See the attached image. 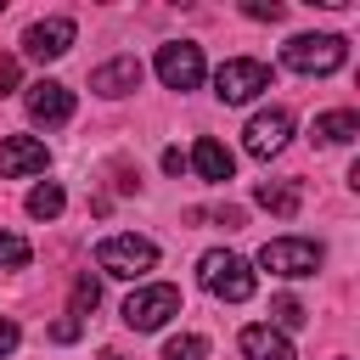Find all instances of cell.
Wrapping results in <instances>:
<instances>
[{
	"label": "cell",
	"mask_w": 360,
	"mask_h": 360,
	"mask_svg": "<svg viewBox=\"0 0 360 360\" xmlns=\"http://www.w3.org/2000/svg\"><path fill=\"white\" fill-rule=\"evenodd\" d=\"M197 281H202V292H214L219 304H248V298H253V270H248V259H236L231 248H208V253L197 259Z\"/></svg>",
	"instance_id": "1"
},
{
	"label": "cell",
	"mask_w": 360,
	"mask_h": 360,
	"mask_svg": "<svg viewBox=\"0 0 360 360\" xmlns=\"http://www.w3.org/2000/svg\"><path fill=\"white\" fill-rule=\"evenodd\" d=\"M158 264V242L152 236H135V231H118L96 248V270L101 276H118V281H141L146 270Z\"/></svg>",
	"instance_id": "2"
},
{
	"label": "cell",
	"mask_w": 360,
	"mask_h": 360,
	"mask_svg": "<svg viewBox=\"0 0 360 360\" xmlns=\"http://www.w3.org/2000/svg\"><path fill=\"white\" fill-rule=\"evenodd\" d=\"M281 62L292 73H304V79H321V73H338L349 62V45L338 34H298V39L281 45Z\"/></svg>",
	"instance_id": "3"
},
{
	"label": "cell",
	"mask_w": 360,
	"mask_h": 360,
	"mask_svg": "<svg viewBox=\"0 0 360 360\" xmlns=\"http://www.w3.org/2000/svg\"><path fill=\"white\" fill-rule=\"evenodd\" d=\"M321 259H326V248H321V242H309V236H276V242H264V248H259V264H264L270 276H287V281L315 276V270H321Z\"/></svg>",
	"instance_id": "4"
},
{
	"label": "cell",
	"mask_w": 360,
	"mask_h": 360,
	"mask_svg": "<svg viewBox=\"0 0 360 360\" xmlns=\"http://www.w3.org/2000/svg\"><path fill=\"white\" fill-rule=\"evenodd\" d=\"M174 315H180V287H169V281L135 287V292L124 298V326H135V332H158V326L174 321Z\"/></svg>",
	"instance_id": "5"
},
{
	"label": "cell",
	"mask_w": 360,
	"mask_h": 360,
	"mask_svg": "<svg viewBox=\"0 0 360 360\" xmlns=\"http://www.w3.org/2000/svg\"><path fill=\"white\" fill-rule=\"evenodd\" d=\"M259 90H270V68H264L259 56H231V62H219L214 96H219L225 107H242V101H253Z\"/></svg>",
	"instance_id": "6"
},
{
	"label": "cell",
	"mask_w": 360,
	"mask_h": 360,
	"mask_svg": "<svg viewBox=\"0 0 360 360\" xmlns=\"http://www.w3.org/2000/svg\"><path fill=\"white\" fill-rule=\"evenodd\" d=\"M158 79L169 84V90H197L202 84V45H191V39H169V45H158Z\"/></svg>",
	"instance_id": "7"
},
{
	"label": "cell",
	"mask_w": 360,
	"mask_h": 360,
	"mask_svg": "<svg viewBox=\"0 0 360 360\" xmlns=\"http://www.w3.org/2000/svg\"><path fill=\"white\" fill-rule=\"evenodd\" d=\"M73 39H79L73 17H39V22H28V34H22V56H34V62H56V56L73 51Z\"/></svg>",
	"instance_id": "8"
},
{
	"label": "cell",
	"mask_w": 360,
	"mask_h": 360,
	"mask_svg": "<svg viewBox=\"0 0 360 360\" xmlns=\"http://www.w3.org/2000/svg\"><path fill=\"white\" fill-rule=\"evenodd\" d=\"M51 169V146L39 135H0V174L6 180H28Z\"/></svg>",
	"instance_id": "9"
},
{
	"label": "cell",
	"mask_w": 360,
	"mask_h": 360,
	"mask_svg": "<svg viewBox=\"0 0 360 360\" xmlns=\"http://www.w3.org/2000/svg\"><path fill=\"white\" fill-rule=\"evenodd\" d=\"M287 135H292V112L287 107H270V112H253L248 118L242 146H248V158H276L287 146Z\"/></svg>",
	"instance_id": "10"
},
{
	"label": "cell",
	"mask_w": 360,
	"mask_h": 360,
	"mask_svg": "<svg viewBox=\"0 0 360 360\" xmlns=\"http://www.w3.org/2000/svg\"><path fill=\"white\" fill-rule=\"evenodd\" d=\"M22 107H28L34 124H68L73 118V90L56 84V79H39V84L22 90Z\"/></svg>",
	"instance_id": "11"
},
{
	"label": "cell",
	"mask_w": 360,
	"mask_h": 360,
	"mask_svg": "<svg viewBox=\"0 0 360 360\" xmlns=\"http://www.w3.org/2000/svg\"><path fill=\"white\" fill-rule=\"evenodd\" d=\"M141 79H146V68H141L135 56H112V62H101V68L90 73V90L107 96V101H118V96L141 90Z\"/></svg>",
	"instance_id": "12"
},
{
	"label": "cell",
	"mask_w": 360,
	"mask_h": 360,
	"mask_svg": "<svg viewBox=\"0 0 360 360\" xmlns=\"http://www.w3.org/2000/svg\"><path fill=\"white\" fill-rule=\"evenodd\" d=\"M236 343H242V354H248V360H298V354H292V343H287V332H276L270 321H264V326H242V338H236Z\"/></svg>",
	"instance_id": "13"
},
{
	"label": "cell",
	"mask_w": 360,
	"mask_h": 360,
	"mask_svg": "<svg viewBox=\"0 0 360 360\" xmlns=\"http://www.w3.org/2000/svg\"><path fill=\"white\" fill-rule=\"evenodd\" d=\"M202 180H231V169H236V158H231V146L225 141H214V135H202L197 146H191V158H186Z\"/></svg>",
	"instance_id": "14"
},
{
	"label": "cell",
	"mask_w": 360,
	"mask_h": 360,
	"mask_svg": "<svg viewBox=\"0 0 360 360\" xmlns=\"http://www.w3.org/2000/svg\"><path fill=\"white\" fill-rule=\"evenodd\" d=\"M354 135H360V112L354 107H332V112L315 118V141L321 146H349Z\"/></svg>",
	"instance_id": "15"
},
{
	"label": "cell",
	"mask_w": 360,
	"mask_h": 360,
	"mask_svg": "<svg viewBox=\"0 0 360 360\" xmlns=\"http://www.w3.org/2000/svg\"><path fill=\"white\" fill-rule=\"evenodd\" d=\"M253 202L270 208V214H281V219H292L298 202H304V191H298V180H264V186L253 191Z\"/></svg>",
	"instance_id": "16"
},
{
	"label": "cell",
	"mask_w": 360,
	"mask_h": 360,
	"mask_svg": "<svg viewBox=\"0 0 360 360\" xmlns=\"http://www.w3.org/2000/svg\"><path fill=\"white\" fill-rule=\"evenodd\" d=\"M62 208H68V197H62V186H56V180H45V186H34V191H28V214H34V219H56Z\"/></svg>",
	"instance_id": "17"
},
{
	"label": "cell",
	"mask_w": 360,
	"mask_h": 360,
	"mask_svg": "<svg viewBox=\"0 0 360 360\" xmlns=\"http://www.w3.org/2000/svg\"><path fill=\"white\" fill-rule=\"evenodd\" d=\"M202 354H208V338L202 332H180V338L163 343V360H202Z\"/></svg>",
	"instance_id": "18"
},
{
	"label": "cell",
	"mask_w": 360,
	"mask_h": 360,
	"mask_svg": "<svg viewBox=\"0 0 360 360\" xmlns=\"http://www.w3.org/2000/svg\"><path fill=\"white\" fill-rule=\"evenodd\" d=\"M28 259H34V248L17 231H0V270H28Z\"/></svg>",
	"instance_id": "19"
},
{
	"label": "cell",
	"mask_w": 360,
	"mask_h": 360,
	"mask_svg": "<svg viewBox=\"0 0 360 360\" xmlns=\"http://www.w3.org/2000/svg\"><path fill=\"white\" fill-rule=\"evenodd\" d=\"M96 304H101V281H96L90 270H84V276L73 281V309H68V315H90Z\"/></svg>",
	"instance_id": "20"
},
{
	"label": "cell",
	"mask_w": 360,
	"mask_h": 360,
	"mask_svg": "<svg viewBox=\"0 0 360 360\" xmlns=\"http://www.w3.org/2000/svg\"><path fill=\"white\" fill-rule=\"evenodd\" d=\"M270 315H276V332H298V326L309 321L298 298H276V304H270Z\"/></svg>",
	"instance_id": "21"
},
{
	"label": "cell",
	"mask_w": 360,
	"mask_h": 360,
	"mask_svg": "<svg viewBox=\"0 0 360 360\" xmlns=\"http://www.w3.org/2000/svg\"><path fill=\"white\" fill-rule=\"evenodd\" d=\"M242 11H248V17H253V22H276V17H281V11H287V6H281V0H248V6H242Z\"/></svg>",
	"instance_id": "22"
},
{
	"label": "cell",
	"mask_w": 360,
	"mask_h": 360,
	"mask_svg": "<svg viewBox=\"0 0 360 360\" xmlns=\"http://www.w3.org/2000/svg\"><path fill=\"white\" fill-rule=\"evenodd\" d=\"M79 326H84L79 315H62V321L51 326V338H56V343H73V338H79Z\"/></svg>",
	"instance_id": "23"
},
{
	"label": "cell",
	"mask_w": 360,
	"mask_h": 360,
	"mask_svg": "<svg viewBox=\"0 0 360 360\" xmlns=\"http://www.w3.org/2000/svg\"><path fill=\"white\" fill-rule=\"evenodd\" d=\"M17 90V56H0V96Z\"/></svg>",
	"instance_id": "24"
},
{
	"label": "cell",
	"mask_w": 360,
	"mask_h": 360,
	"mask_svg": "<svg viewBox=\"0 0 360 360\" xmlns=\"http://www.w3.org/2000/svg\"><path fill=\"white\" fill-rule=\"evenodd\" d=\"M11 349H17V321H6V315H0V360H6Z\"/></svg>",
	"instance_id": "25"
},
{
	"label": "cell",
	"mask_w": 360,
	"mask_h": 360,
	"mask_svg": "<svg viewBox=\"0 0 360 360\" xmlns=\"http://www.w3.org/2000/svg\"><path fill=\"white\" fill-rule=\"evenodd\" d=\"M180 169H186V158H180V146H169L163 152V174H180Z\"/></svg>",
	"instance_id": "26"
}]
</instances>
